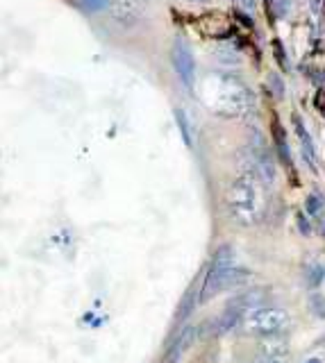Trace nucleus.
Returning a JSON list of instances; mask_svg holds the SVG:
<instances>
[{
	"mask_svg": "<svg viewBox=\"0 0 325 363\" xmlns=\"http://www.w3.org/2000/svg\"><path fill=\"white\" fill-rule=\"evenodd\" d=\"M196 96L221 118H246L255 107L253 91L239 77L221 71H209L200 77Z\"/></svg>",
	"mask_w": 325,
	"mask_h": 363,
	"instance_id": "nucleus-1",
	"label": "nucleus"
},
{
	"mask_svg": "<svg viewBox=\"0 0 325 363\" xmlns=\"http://www.w3.org/2000/svg\"><path fill=\"white\" fill-rule=\"evenodd\" d=\"M226 200L232 220L243 227L257 225L266 213L264 182L253 173H241L234 177Z\"/></svg>",
	"mask_w": 325,
	"mask_h": 363,
	"instance_id": "nucleus-2",
	"label": "nucleus"
},
{
	"mask_svg": "<svg viewBox=\"0 0 325 363\" xmlns=\"http://www.w3.org/2000/svg\"><path fill=\"white\" fill-rule=\"evenodd\" d=\"M248 277H250V272L241 268L239 264H234V266L209 264V268L205 272V279H203V286H200V302H207L223 291L241 286L243 281H248Z\"/></svg>",
	"mask_w": 325,
	"mask_h": 363,
	"instance_id": "nucleus-3",
	"label": "nucleus"
},
{
	"mask_svg": "<svg viewBox=\"0 0 325 363\" xmlns=\"http://www.w3.org/2000/svg\"><path fill=\"white\" fill-rule=\"evenodd\" d=\"M287 325H289V315L287 311L277 309V306H255L241 320V327L246 332L264 338H273L277 334H282Z\"/></svg>",
	"mask_w": 325,
	"mask_h": 363,
	"instance_id": "nucleus-4",
	"label": "nucleus"
},
{
	"mask_svg": "<svg viewBox=\"0 0 325 363\" xmlns=\"http://www.w3.org/2000/svg\"><path fill=\"white\" fill-rule=\"evenodd\" d=\"M246 173H253L260 177L264 184L275 182V162L273 155L268 152L266 141L260 132H253V139L246 147Z\"/></svg>",
	"mask_w": 325,
	"mask_h": 363,
	"instance_id": "nucleus-5",
	"label": "nucleus"
},
{
	"mask_svg": "<svg viewBox=\"0 0 325 363\" xmlns=\"http://www.w3.org/2000/svg\"><path fill=\"white\" fill-rule=\"evenodd\" d=\"M171 62H173L177 77L182 79V84L187 89H194V84H196V60H194L192 50H189V45L182 39H175L173 48H171Z\"/></svg>",
	"mask_w": 325,
	"mask_h": 363,
	"instance_id": "nucleus-6",
	"label": "nucleus"
},
{
	"mask_svg": "<svg viewBox=\"0 0 325 363\" xmlns=\"http://www.w3.org/2000/svg\"><path fill=\"white\" fill-rule=\"evenodd\" d=\"M200 332V327L187 323L182 325L180 329H177L175 338L171 340V345L166 347V354H164V363H180V359L187 354L189 350H192V345L196 343V336Z\"/></svg>",
	"mask_w": 325,
	"mask_h": 363,
	"instance_id": "nucleus-7",
	"label": "nucleus"
},
{
	"mask_svg": "<svg viewBox=\"0 0 325 363\" xmlns=\"http://www.w3.org/2000/svg\"><path fill=\"white\" fill-rule=\"evenodd\" d=\"M109 9L121 26H134L143 11V0H111Z\"/></svg>",
	"mask_w": 325,
	"mask_h": 363,
	"instance_id": "nucleus-8",
	"label": "nucleus"
},
{
	"mask_svg": "<svg viewBox=\"0 0 325 363\" xmlns=\"http://www.w3.org/2000/svg\"><path fill=\"white\" fill-rule=\"evenodd\" d=\"M200 26H203V30L207 34H211V37H226V34H230V30H232L230 18L219 14V11H214V14H205L200 18Z\"/></svg>",
	"mask_w": 325,
	"mask_h": 363,
	"instance_id": "nucleus-9",
	"label": "nucleus"
},
{
	"mask_svg": "<svg viewBox=\"0 0 325 363\" xmlns=\"http://www.w3.org/2000/svg\"><path fill=\"white\" fill-rule=\"evenodd\" d=\"M294 128H296V134H298V139H300V147H302V155H305V159H307V164L312 168H316V162H314V143L309 139L307 130L302 128V121L298 116H294Z\"/></svg>",
	"mask_w": 325,
	"mask_h": 363,
	"instance_id": "nucleus-10",
	"label": "nucleus"
},
{
	"mask_svg": "<svg viewBox=\"0 0 325 363\" xmlns=\"http://www.w3.org/2000/svg\"><path fill=\"white\" fill-rule=\"evenodd\" d=\"M200 300V289H192L187 293V298H184V302H182V306H180V313H177V323H182L184 318L194 311V306H196V302Z\"/></svg>",
	"mask_w": 325,
	"mask_h": 363,
	"instance_id": "nucleus-11",
	"label": "nucleus"
},
{
	"mask_svg": "<svg viewBox=\"0 0 325 363\" xmlns=\"http://www.w3.org/2000/svg\"><path fill=\"white\" fill-rule=\"evenodd\" d=\"M253 363H289V352H260Z\"/></svg>",
	"mask_w": 325,
	"mask_h": 363,
	"instance_id": "nucleus-12",
	"label": "nucleus"
},
{
	"mask_svg": "<svg viewBox=\"0 0 325 363\" xmlns=\"http://www.w3.org/2000/svg\"><path fill=\"white\" fill-rule=\"evenodd\" d=\"M305 211L309 216H319L323 211V198L319 193H309V198L305 200Z\"/></svg>",
	"mask_w": 325,
	"mask_h": 363,
	"instance_id": "nucleus-13",
	"label": "nucleus"
},
{
	"mask_svg": "<svg viewBox=\"0 0 325 363\" xmlns=\"http://www.w3.org/2000/svg\"><path fill=\"white\" fill-rule=\"evenodd\" d=\"M323 277H325V270L321 266H309L307 268V281H309L312 289H316L319 284L323 281Z\"/></svg>",
	"mask_w": 325,
	"mask_h": 363,
	"instance_id": "nucleus-14",
	"label": "nucleus"
},
{
	"mask_svg": "<svg viewBox=\"0 0 325 363\" xmlns=\"http://www.w3.org/2000/svg\"><path fill=\"white\" fill-rule=\"evenodd\" d=\"M77 5H80L84 11H100L107 5H111V0H77Z\"/></svg>",
	"mask_w": 325,
	"mask_h": 363,
	"instance_id": "nucleus-15",
	"label": "nucleus"
},
{
	"mask_svg": "<svg viewBox=\"0 0 325 363\" xmlns=\"http://www.w3.org/2000/svg\"><path fill=\"white\" fill-rule=\"evenodd\" d=\"M273 52H275V60H277L280 68H282V71H287V68H289V60H287V57H285V50H282V43H280L277 39L273 41Z\"/></svg>",
	"mask_w": 325,
	"mask_h": 363,
	"instance_id": "nucleus-16",
	"label": "nucleus"
},
{
	"mask_svg": "<svg viewBox=\"0 0 325 363\" xmlns=\"http://www.w3.org/2000/svg\"><path fill=\"white\" fill-rule=\"evenodd\" d=\"M175 116H177V125H180V128H182L184 141H187V143H192V134H189V128H187V118H184V111H177Z\"/></svg>",
	"mask_w": 325,
	"mask_h": 363,
	"instance_id": "nucleus-17",
	"label": "nucleus"
},
{
	"mask_svg": "<svg viewBox=\"0 0 325 363\" xmlns=\"http://www.w3.org/2000/svg\"><path fill=\"white\" fill-rule=\"evenodd\" d=\"M312 309L316 315H325V300L321 298V295H314L312 298Z\"/></svg>",
	"mask_w": 325,
	"mask_h": 363,
	"instance_id": "nucleus-18",
	"label": "nucleus"
},
{
	"mask_svg": "<svg viewBox=\"0 0 325 363\" xmlns=\"http://www.w3.org/2000/svg\"><path fill=\"white\" fill-rule=\"evenodd\" d=\"M298 227H300L302 234H309L312 232V227H309V223L305 220V216H302V213H298Z\"/></svg>",
	"mask_w": 325,
	"mask_h": 363,
	"instance_id": "nucleus-19",
	"label": "nucleus"
},
{
	"mask_svg": "<svg viewBox=\"0 0 325 363\" xmlns=\"http://www.w3.org/2000/svg\"><path fill=\"white\" fill-rule=\"evenodd\" d=\"M237 3H239L243 9H248V11H253V9H255V0H237Z\"/></svg>",
	"mask_w": 325,
	"mask_h": 363,
	"instance_id": "nucleus-20",
	"label": "nucleus"
},
{
	"mask_svg": "<svg viewBox=\"0 0 325 363\" xmlns=\"http://www.w3.org/2000/svg\"><path fill=\"white\" fill-rule=\"evenodd\" d=\"M307 363H321V361H319V359H309Z\"/></svg>",
	"mask_w": 325,
	"mask_h": 363,
	"instance_id": "nucleus-21",
	"label": "nucleus"
}]
</instances>
